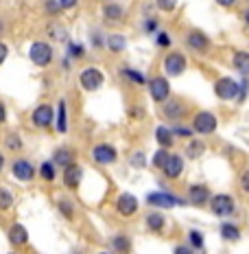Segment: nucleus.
<instances>
[{"label": "nucleus", "mask_w": 249, "mask_h": 254, "mask_svg": "<svg viewBox=\"0 0 249 254\" xmlns=\"http://www.w3.org/2000/svg\"><path fill=\"white\" fill-rule=\"evenodd\" d=\"M145 204L151 206V208H157V210H171V208H177V206H188V199L179 197L175 190L166 189L164 187V180H160V189L147 193Z\"/></svg>", "instance_id": "1"}, {"label": "nucleus", "mask_w": 249, "mask_h": 254, "mask_svg": "<svg viewBox=\"0 0 249 254\" xmlns=\"http://www.w3.org/2000/svg\"><path fill=\"white\" fill-rule=\"evenodd\" d=\"M26 57L33 64L35 68H49L52 62H55V49H52L50 42L46 40H35L31 42L29 51H26Z\"/></svg>", "instance_id": "2"}, {"label": "nucleus", "mask_w": 249, "mask_h": 254, "mask_svg": "<svg viewBox=\"0 0 249 254\" xmlns=\"http://www.w3.org/2000/svg\"><path fill=\"white\" fill-rule=\"evenodd\" d=\"M208 208L219 219H230V217L236 215V199L230 193H212Z\"/></svg>", "instance_id": "3"}, {"label": "nucleus", "mask_w": 249, "mask_h": 254, "mask_svg": "<svg viewBox=\"0 0 249 254\" xmlns=\"http://www.w3.org/2000/svg\"><path fill=\"white\" fill-rule=\"evenodd\" d=\"M190 127H193L195 136H210L219 129V116L214 112H210V110H199V112L193 116Z\"/></svg>", "instance_id": "4"}, {"label": "nucleus", "mask_w": 249, "mask_h": 254, "mask_svg": "<svg viewBox=\"0 0 249 254\" xmlns=\"http://www.w3.org/2000/svg\"><path fill=\"white\" fill-rule=\"evenodd\" d=\"M212 92H214V97L219 99V101H223V103L236 101V97H238V79L230 77V75H223V77L214 79V83H212Z\"/></svg>", "instance_id": "5"}, {"label": "nucleus", "mask_w": 249, "mask_h": 254, "mask_svg": "<svg viewBox=\"0 0 249 254\" xmlns=\"http://www.w3.org/2000/svg\"><path fill=\"white\" fill-rule=\"evenodd\" d=\"M9 169H11V176L22 184H29L33 182L35 176H38V167L33 165V160L24 156H15L11 162H9Z\"/></svg>", "instance_id": "6"}, {"label": "nucleus", "mask_w": 249, "mask_h": 254, "mask_svg": "<svg viewBox=\"0 0 249 254\" xmlns=\"http://www.w3.org/2000/svg\"><path fill=\"white\" fill-rule=\"evenodd\" d=\"M79 86L83 92H99L105 86V72L99 66H86L79 72Z\"/></svg>", "instance_id": "7"}, {"label": "nucleus", "mask_w": 249, "mask_h": 254, "mask_svg": "<svg viewBox=\"0 0 249 254\" xmlns=\"http://www.w3.org/2000/svg\"><path fill=\"white\" fill-rule=\"evenodd\" d=\"M164 75L166 77H182L188 70V57L182 51H168L162 62Z\"/></svg>", "instance_id": "8"}, {"label": "nucleus", "mask_w": 249, "mask_h": 254, "mask_svg": "<svg viewBox=\"0 0 249 254\" xmlns=\"http://www.w3.org/2000/svg\"><path fill=\"white\" fill-rule=\"evenodd\" d=\"M147 90H149V97L153 103L162 105L164 101H168L171 99V81H168L166 75H155V77H149V81H147Z\"/></svg>", "instance_id": "9"}, {"label": "nucleus", "mask_w": 249, "mask_h": 254, "mask_svg": "<svg viewBox=\"0 0 249 254\" xmlns=\"http://www.w3.org/2000/svg\"><path fill=\"white\" fill-rule=\"evenodd\" d=\"M184 46H186L190 53H195V55H205V53H210V49H212V40L205 31L190 29L188 33L184 35Z\"/></svg>", "instance_id": "10"}, {"label": "nucleus", "mask_w": 249, "mask_h": 254, "mask_svg": "<svg viewBox=\"0 0 249 254\" xmlns=\"http://www.w3.org/2000/svg\"><path fill=\"white\" fill-rule=\"evenodd\" d=\"M90 158H92L94 165L99 167H112L118 162V149L112 145V142H97V145L90 149Z\"/></svg>", "instance_id": "11"}, {"label": "nucleus", "mask_w": 249, "mask_h": 254, "mask_svg": "<svg viewBox=\"0 0 249 254\" xmlns=\"http://www.w3.org/2000/svg\"><path fill=\"white\" fill-rule=\"evenodd\" d=\"M31 125L35 129H50L55 125V105L50 103H40L31 112Z\"/></svg>", "instance_id": "12"}, {"label": "nucleus", "mask_w": 249, "mask_h": 254, "mask_svg": "<svg viewBox=\"0 0 249 254\" xmlns=\"http://www.w3.org/2000/svg\"><path fill=\"white\" fill-rule=\"evenodd\" d=\"M186 112H188L186 101H182L177 97H171L168 101H164L160 105V116L164 121H168V123H179L186 116Z\"/></svg>", "instance_id": "13"}, {"label": "nucleus", "mask_w": 249, "mask_h": 254, "mask_svg": "<svg viewBox=\"0 0 249 254\" xmlns=\"http://www.w3.org/2000/svg\"><path fill=\"white\" fill-rule=\"evenodd\" d=\"M138 210H140V202H138V197L134 193L123 190L116 197V213L123 217V219H131L134 215H138Z\"/></svg>", "instance_id": "14"}, {"label": "nucleus", "mask_w": 249, "mask_h": 254, "mask_svg": "<svg viewBox=\"0 0 249 254\" xmlns=\"http://www.w3.org/2000/svg\"><path fill=\"white\" fill-rule=\"evenodd\" d=\"M210 197H212V190H210L208 184L197 182V184H190L188 187L186 199H188L190 206H195V208H203V206H208Z\"/></svg>", "instance_id": "15"}, {"label": "nucleus", "mask_w": 249, "mask_h": 254, "mask_svg": "<svg viewBox=\"0 0 249 254\" xmlns=\"http://www.w3.org/2000/svg\"><path fill=\"white\" fill-rule=\"evenodd\" d=\"M100 15H103L105 24H120L125 20L127 11L118 0H105L103 7H100Z\"/></svg>", "instance_id": "16"}, {"label": "nucleus", "mask_w": 249, "mask_h": 254, "mask_svg": "<svg viewBox=\"0 0 249 254\" xmlns=\"http://www.w3.org/2000/svg\"><path fill=\"white\" fill-rule=\"evenodd\" d=\"M184 171H186V158H184L182 153H173L171 151L166 165L162 167L164 178H166V180H177V178H182Z\"/></svg>", "instance_id": "17"}, {"label": "nucleus", "mask_w": 249, "mask_h": 254, "mask_svg": "<svg viewBox=\"0 0 249 254\" xmlns=\"http://www.w3.org/2000/svg\"><path fill=\"white\" fill-rule=\"evenodd\" d=\"M61 182L68 190H77L83 182V167L79 162H75V165L61 169Z\"/></svg>", "instance_id": "18"}, {"label": "nucleus", "mask_w": 249, "mask_h": 254, "mask_svg": "<svg viewBox=\"0 0 249 254\" xmlns=\"http://www.w3.org/2000/svg\"><path fill=\"white\" fill-rule=\"evenodd\" d=\"M166 215H164V210H157V208H153L149 210V213L145 215V228L153 232V235H162L164 228H166Z\"/></svg>", "instance_id": "19"}, {"label": "nucleus", "mask_w": 249, "mask_h": 254, "mask_svg": "<svg viewBox=\"0 0 249 254\" xmlns=\"http://www.w3.org/2000/svg\"><path fill=\"white\" fill-rule=\"evenodd\" d=\"M7 239L13 248H24L29 243V228L24 224H20V221H13L7 228Z\"/></svg>", "instance_id": "20"}, {"label": "nucleus", "mask_w": 249, "mask_h": 254, "mask_svg": "<svg viewBox=\"0 0 249 254\" xmlns=\"http://www.w3.org/2000/svg\"><path fill=\"white\" fill-rule=\"evenodd\" d=\"M50 160L55 162L57 169H66V167H70L77 162V151L72 149V147H57V149L52 151Z\"/></svg>", "instance_id": "21"}, {"label": "nucleus", "mask_w": 249, "mask_h": 254, "mask_svg": "<svg viewBox=\"0 0 249 254\" xmlns=\"http://www.w3.org/2000/svg\"><path fill=\"white\" fill-rule=\"evenodd\" d=\"M118 75H120V79H125L127 83H131V86H147V81H149V77L134 66H120Z\"/></svg>", "instance_id": "22"}, {"label": "nucleus", "mask_w": 249, "mask_h": 254, "mask_svg": "<svg viewBox=\"0 0 249 254\" xmlns=\"http://www.w3.org/2000/svg\"><path fill=\"white\" fill-rule=\"evenodd\" d=\"M230 64L241 77H249V51H232Z\"/></svg>", "instance_id": "23"}, {"label": "nucleus", "mask_w": 249, "mask_h": 254, "mask_svg": "<svg viewBox=\"0 0 249 254\" xmlns=\"http://www.w3.org/2000/svg\"><path fill=\"white\" fill-rule=\"evenodd\" d=\"M55 129L57 134H68V101L66 99H59L55 108Z\"/></svg>", "instance_id": "24"}, {"label": "nucleus", "mask_w": 249, "mask_h": 254, "mask_svg": "<svg viewBox=\"0 0 249 254\" xmlns=\"http://www.w3.org/2000/svg\"><path fill=\"white\" fill-rule=\"evenodd\" d=\"M131 248H134V243H131L129 235H125V232H116L109 239V250L114 254H129Z\"/></svg>", "instance_id": "25"}, {"label": "nucleus", "mask_w": 249, "mask_h": 254, "mask_svg": "<svg viewBox=\"0 0 249 254\" xmlns=\"http://www.w3.org/2000/svg\"><path fill=\"white\" fill-rule=\"evenodd\" d=\"M175 136H173V131H171V125H164L160 123L155 127V142L162 147V149H173L175 147Z\"/></svg>", "instance_id": "26"}, {"label": "nucleus", "mask_w": 249, "mask_h": 254, "mask_svg": "<svg viewBox=\"0 0 249 254\" xmlns=\"http://www.w3.org/2000/svg\"><path fill=\"white\" fill-rule=\"evenodd\" d=\"M46 35H49V40H52V42H63V44L70 40V35H68V29L61 22H57V20H50V22L46 24Z\"/></svg>", "instance_id": "27"}, {"label": "nucleus", "mask_w": 249, "mask_h": 254, "mask_svg": "<svg viewBox=\"0 0 249 254\" xmlns=\"http://www.w3.org/2000/svg\"><path fill=\"white\" fill-rule=\"evenodd\" d=\"M219 235L221 239L227 241V243H238L241 241V228L234 224V221H223V224L219 226Z\"/></svg>", "instance_id": "28"}, {"label": "nucleus", "mask_w": 249, "mask_h": 254, "mask_svg": "<svg viewBox=\"0 0 249 254\" xmlns=\"http://www.w3.org/2000/svg\"><path fill=\"white\" fill-rule=\"evenodd\" d=\"M105 49L109 53H114V55H120V53L127 51V38L123 33H109L105 38Z\"/></svg>", "instance_id": "29"}, {"label": "nucleus", "mask_w": 249, "mask_h": 254, "mask_svg": "<svg viewBox=\"0 0 249 254\" xmlns=\"http://www.w3.org/2000/svg\"><path fill=\"white\" fill-rule=\"evenodd\" d=\"M2 147H4V151H9V153H20L24 149V138L18 131H7L2 138Z\"/></svg>", "instance_id": "30"}, {"label": "nucleus", "mask_w": 249, "mask_h": 254, "mask_svg": "<svg viewBox=\"0 0 249 254\" xmlns=\"http://www.w3.org/2000/svg\"><path fill=\"white\" fill-rule=\"evenodd\" d=\"M38 176H40L42 182L52 184L57 180V167H55V162H52V160H44L38 167Z\"/></svg>", "instance_id": "31"}, {"label": "nucleus", "mask_w": 249, "mask_h": 254, "mask_svg": "<svg viewBox=\"0 0 249 254\" xmlns=\"http://www.w3.org/2000/svg\"><path fill=\"white\" fill-rule=\"evenodd\" d=\"M66 57H70L72 62H79L86 57V44L79 40H68L66 42Z\"/></svg>", "instance_id": "32"}, {"label": "nucleus", "mask_w": 249, "mask_h": 254, "mask_svg": "<svg viewBox=\"0 0 249 254\" xmlns=\"http://www.w3.org/2000/svg\"><path fill=\"white\" fill-rule=\"evenodd\" d=\"M205 149H208V145H205L203 140L190 138L188 145H186V158H188V160H199V158L205 153Z\"/></svg>", "instance_id": "33"}, {"label": "nucleus", "mask_w": 249, "mask_h": 254, "mask_svg": "<svg viewBox=\"0 0 249 254\" xmlns=\"http://www.w3.org/2000/svg\"><path fill=\"white\" fill-rule=\"evenodd\" d=\"M57 210H59V215L63 217V219L72 221L77 217V206L75 202H72L70 197H59L57 199Z\"/></svg>", "instance_id": "34"}, {"label": "nucleus", "mask_w": 249, "mask_h": 254, "mask_svg": "<svg viewBox=\"0 0 249 254\" xmlns=\"http://www.w3.org/2000/svg\"><path fill=\"white\" fill-rule=\"evenodd\" d=\"M171 131H173L175 138H182V140H190V138H195L193 127H190V125H184L182 121H179V123H173V125H171Z\"/></svg>", "instance_id": "35"}, {"label": "nucleus", "mask_w": 249, "mask_h": 254, "mask_svg": "<svg viewBox=\"0 0 249 254\" xmlns=\"http://www.w3.org/2000/svg\"><path fill=\"white\" fill-rule=\"evenodd\" d=\"M15 204V195L7 187H0V213H7L11 210Z\"/></svg>", "instance_id": "36"}, {"label": "nucleus", "mask_w": 249, "mask_h": 254, "mask_svg": "<svg viewBox=\"0 0 249 254\" xmlns=\"http://www.w3.org/2000/svg\"><path fill=\"white\" fill-rule=\"evenodd\" d=\"M188 246L193 248V250H203L205 248V235L197 228L188 230Z\"/></svg>", "instance_id": "37"}, {"label": "nucleus", "mask_w": 249, "mask_h": 254, "mask_svg": "<svg viewBox=\"0 0 249 254\" xmlns=\"http://www.w3.org/2000/svg\"><path fill=\"white\" fill-rule=\"evenodd\" d=\"M147 165H149V160H147V153L142 151V149H138V151H134L129 156V167L136 169V171H142V169H147Z\"/></svg>", "instance_id": "38"}, {"label": "nucleus", "mask_w": 249, "mask_h": 254, "mask_svg": "<svg viewBox=\"0 0 249 254\" xmlns=\"http://www.w3.org/2000/svg\"><path fill=\"white\" fill-rule=\"evenodd\" d=\"M168 156H171V149H162V147H160V149H157V151L151 156V167L157 169V171H162V167L166 165Z\"/></svg>", "instance_id": "39"}, {"label": "nucleus", "mask_w": 249, "mask_h": 254, "mask_svg": "<svg viewBox=\"0 0 249 254\" xmlns=\"http://www.w3.org/2000/svg\"><path fill=\"white\" fill-rule=\"evenodd\" d=\"M153 38H155V40H153V44H155L157 49H171V46H173V35L168 33V31L160 29L155 35H153Z\"/></svg>", "instance_id": "40"}, {"label": "nucleus", "mask_w": 249, "mask_h": 254, "mask_svg": "<svg viewBox=\"0 0 249 254\" xmlns=\"http://www.w3.org/2000/svg\"><path fill=\"white\" fill-rule=\"evenodd\" d=\"M157 31H160V20L153 18V15H147V18L142 20V33L145 35H155Z\"/></svg>", "instance_id": "41"}, {"label": "nucleus", "mask_w": 249, "mask_h": 254, "mask_svg": "<svg viewBox=\"0 0 249 254\" xmlns=\"http://www.w3.org/2000/svg\"><path fill=\"white\" fill-rule=\"evenodd\" d=\"M105 38H107V35L100 33V29H92L90 31V46H92L94 51L105 49Z\"/></svg>", "instance_id": "42"}, {"label": "nucleus", "mask_w": 249, "mask_h": 254, "mask_svg": "<svg viewBox=\"0 0 249 254\" xmlns=\"http://www.w3.org/2000/svg\"><path fill=\"white\" fill-rule=\"evenodd\" d=\"M42 9H44V13L50 15V18H57V15L61 13L59 0H42Z\"/></svg>", "instance_id": "43"}, {"label": "nucleus", "mask_w": 249, "mask_h": 254, "mask_svg": "<svg viewBox=\"0 0 249 254\" xmlns=\"http://www.w3.org/2000/svg\"><path fill=\"white\" fill-rule=\"evenodd\" d=\"M249 97V77H241L238 81V97H236V103H245Z\"/></svg>", "instance_id": "44"}, {"label": "nucleus", "mask_w": 249, "mask_h": 254, "mask_svg": "<svg viewBox=\"0 0 249 254\" xmlns=\"http://www.w3.org/2000/svg\"><path fill=\"white\" fill-rule=\"evenodd\" d=\"M155 4H157V9H160L162 13H173L175 9H177L179 0H155Z\"/></svg>", "instance_id": "45"}, {"label": "nucleus", "mask_w": 249, "mask_h": 254, "mask_svg": "<svg viewBox=\"0 0 249 254\" xmlns=\"http://www.w3.org/2000/svg\"><path fill=\"white\" fill-rule=\"evenodd\" d=\"M127 114H129V119H134V121H142L147 116V110H145V105H129Z\"/></svg>", "instance_id": "46"}, {"label": "nucleus", "mask_w": 249, "mask_h": 254, "mask_svg": "<svg viewBox=\"0 0 249 254\" xmlns=\"http://www.w3.org/2000/svg\"><path fill=\"white\" fill-rule=\"evenodd\" d=\"M238 187H241V190L245 195H249V167L241 173V178H238Z\"/></svg>", "instance_id": "47"}, {"label": "nucleus", "mask_w": 249, "mask_h": 254, "mask_svg": "<svg viewBox=\"0 0 249 254\" xmlns=\"http://www.w3.org/2000/svg\"><path fill=\"white\" fill-rule=\"evenodd\" d=\"M173 254H195V250L188 243H177V246L173 248Z\"/></svg>", "instance_id": "48"}, {"label": "nucleus", "mask_w": 249, "mask_h": 254, "mask_svg": "<svg viewBox=\"0 0 249 254\" xmlns=\"http://www.w3.org/2000/svg\"><path fill=\"white\" fill-rule=\"evenodd\" d=\"M79 0H59V7L61 11H72V9H77Z\"/></svg>", "instance_id": "49"}, {"label": "nucleus", "mask_w": 249, "mask_h": 254, "mask_svg": "<svg viewBox=\"0 0 249 254\" xmlns=\"http://www.w3.org/2000/svg\"><path fill=\"white\" fill-rule=\"evenodd\" d=\"M7 57H9V46L4 44L2 40H0V66H2V64L7 62Z\"/></svg>", "instance_id": "50"}, {"label": "nucleus", "mask_w": 249, "mask_h": 254, "mask_svg": "<svg viewBox=\"0 0 249 254\" xmlns=\"http://www.w3.org/2000/svg\"><path fill=\"white\" fill-rule=\"evenodd\" d=\"M7 116H9V112H7V103L0 99V125H4L7 123Z\"/></svg>", "instance_id": "51"}, {"label": "nucleus", "mask_w": 249, "mask_h": 254, "mask_svg": "<svg viewBox=\"0 0 249 254\" xmlns=\"http://www.w3.org/2000/svg\"><path fill=\"white\" fill-rule=\"evenodd\" d=\"M70 68H72V60H70V57H66V55H63L61 57V70H70Z\"/></svg>", "instance_id": "52"}, {"label": "nucleus", "mask_w": 249, "mask_h": 254, "mask_svg": "<svg viewBox=\"0 0 249 254\" xmlns=\"http://www.w3.org/2000/svg\"><path fill=\"white\" fill-rule=\"evenodd\" d=\"M216 4H221L223 9H232L236 4V0H216Z\"/></svg>", "instance_id": "53"}, {"label": "nucleus", "mask_w": 249, "mask_h": 254, "mask_svg": "<svg viewBox=\"0 0 249 254\" xmlns=\"http://www.w3.org/2000/svg\"><path fill=\"white\" fill-rule=\"evenodd\" d=\"M4 167H7V158H4V153H2V151H0V176H2Z\"/></svg>", "instance_id": "54"}, {"label": "nucleus", "mask_w": 249, "mask_h": 254, "mask_svg": "<svg viewBox=\"0 0 249 254\" xmlns=\"http://www.w3.org/2000/svg\"><path fill=\"white\" fill-rule=\"evenodd\" d=\"M243 22H245V29H249V7L243 11Z\"/></svg>", "instance_id": "55"}, {"label": "nucleus", "mask_w": 249, "mask_h": 254, "mask_svg": "<svg viewBox=\"0 0 249 254\" xmlns=\"http://www.w3.org/2000/svg\"><path fill=\"white\" fill-rule=\"evenodd\" d=\"M2 33H4V22L0 20V38H2Z\"/></svg>", "instance_id": "56"}, {"label": "nucleus", "mask_w": 249, "mask_h": 254, "mask_svg": "<svg viewBox=\"0 0 249 254\" xmlns=\"http://www.w3.org/2000/svg\"><path fill=\"white\" fill-rule=\"evenodd\" d=\"M99 254H109V252H99Z\"/></svg>", "instance_id": "57"}, {"label": "nucleus", "mask_w": 249, "mask_h": 254, "mask_svg": "<svg viewBox=\"0 0 249 254\" xmlns=\"http://www.w3.org/2000/svg\"><path fill=\"white\" fill-rule=\"evenodd\" d=\"M9 254H18V252H9Z\"/></svg>", "instance_id": "58"}, {"label": "nucleus", "mask_w": 249, "mask_h": 254, "mask_svg": "<svg viewBox=\"0 0 249 254\" xmlns=\"http://www.w3.org/2000/svg\"><path fill=\"white\" fill-rule=\"evenodd\" d=\"M72 254H79V252H72Z\"/></svg>", "instance_id": "59"}]
</instances>
